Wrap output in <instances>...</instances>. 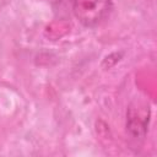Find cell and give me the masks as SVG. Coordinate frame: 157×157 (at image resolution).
I'll list each match as a JSON object with an SVG mask.
<instances>
[{
    "label": "cell",
    "instance_id": "obj_1",
    "mask_svg": "<svg viewBox=\"0 0 157 157\" xmlns=\"http://www.w3.org/2000/svg\"><path fill=\"white\" fill-rule=\"evenodd\" d=\"M112 0H75L72 15L86 27H96L112 12Z\"/></svg>",
    "mask_w": 157,
    "mask_h": 157
},
{
    "label": "cell",
    "instance_id": "obj_2",
    "mask_svg": "<svg viewBox=\"0 0 157 157\" xmlns=\"http://www.w3.org/2000/svg\"><path fill=\"white\" fill-rule=\"evenodd\" d=\"M150 119L148 105L131 103L126 112V130L134 139H144Z\"/></svg>",
    "mask_w": 157,
    "mask_h": 157
},
{
    "label": "cell",
    "instance_id": "obj_3",
    "mask_svg": "<svg viewBox=\"0 0 157 157\" xmlns=\"http://www.w3.org/2000/svg\"><path fill=\"white\" fill-rule=\"evenodd\" d=\"M74 1L75 0H58L54 4V10L59 16H67L72 13V7H74Z\"/></svg>",
    "mask_w": 157,
    "mask_h": 157
}]
</instances>
